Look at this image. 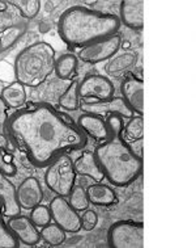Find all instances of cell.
<instances>
[{
  "instance_id": "obj_1",
  "label": "cell",
  "mask_w": 196,
  "mask_h": 248,
  "mask_svg": "<svg viewBox=\"0 0 196 248\" xmlns=\"http://www.w3.org/2000/svg\"><path fill=\"white\" fill-rule=\"evenodd\" d=\"M11 138L37 168L49 164L66 151L84 149L86 137L66 113L49 104L18 109L8 118Z\"/></svg>"
},
{
  "instance_id": "obj_2",
  "label": "cell",
  "mask_w": 196,
  "mask_h": 248,
  "mask_svg": "<svg viewBox=\"0 0 196 248\" xmlns=\"http://www.w3.org/2000/svg\"><path fill=\"white\" fill-rule=\"evenodd\" d=\"M105 121L112 136L98 144L94 150V156L107 180L115 186H127L141 175L143 158L123 138V118L110 116Z\"/></svg>"
},
{
  "instance_id": "obj_3",
  "label": "cell",
  "mask_w": 196,
  "mask_h": 248,
  "mask_svg": "<svg viewBox=\"0 0 196 248\" xmlns=\"http://www.w3.org/2000/svg\"><path fill=\"white\" fill-rule=\"evenodd\" d=\"M121 20L115 15L76 5L66 9L58 23L59 36L71 47H85L115 36Z\"/></svg>"
},
{
  "instance_id": "obj_4",
  "label": "cell",
  "mask_w": 196,
  "mask_h": 248,
  "mask_svg": "<svg viewBox=\"0 0 196 248\" xmlns=\"http://www.w3.org/2000/svg\"><path fill=\"white\" fill-rule=\"evenodd\" d=\"M55 50L47 42H34L14 61V75L24 87L41 86L55 70Z\"/></svg>"
},
{
  "instance_id": "obj_5",
  "label": "cell",
  "mask_w": 196,
  "mask_h": 248,
  "mask_svg": "<svg viewBox=\"0 0 196 248\" xmlns=\"http://www.w3.org/2000/svg\"><path fill=\"white\" fill-rule=\"evenodd\" d=\"M76 175L72 159L66 154H62L47 166L45 173L46 186L56 196L67 197L75 186Z\"/></svg>"
},
{
  "instance_id": "obj_6",
  "label": "cell",
  "mask_w": 196,
  "mask_h": 248,
  "mask_svg": "<svg viewBox=\"0 0 196 248\" xmlns=\"http://www.w3.org/2000/svg\"><path fill=\"white\" fill-rule=\"evenodd\" d=\"M107 243L112 248H143L144 223L136 221H118L107 231Z\"/></svg>"
},
{
  "instance_id": "obj_7",
  "label": "cell",
  "mask_w": 196,
  "mask_h": 248,
  "mask_svg": "<svg viewBox=\"0 0 196 248\" xmlns=\"http://www.w3.org/2000/svg\"><path fill=\"white\" fill-rule=\"evenodd\" d=\"M80 107L85 113L94 114L103 120L110 116H119L122 118H132L135 116L134 110L127 105L123 97H112L103 101H84Z\"/></svg>"
},
{
  "instance_id": "obj_8",
  "label": "cell",
  "mask_w": 196,
  "mask_h": 248,
  "mask_svg": "<svg viewBox=\"0 0 196 248\" xmlns=\"http://www.w3.org/2000/svg\"><path fill=\"white\" fill-rule=\"evenodd\" d=\"M121 36L115 34V36L94 42L89 46H85V47L80 49L77 57L85 63H99V62L112 58L116 54V51L121 49Z\"/></svg>"
},
{
  "instance_id": "obj_9",
  "label": "cell",
  "mask_w": 196,
  "mask_h": 248,
  "mask_svg": "<svg viewBox=\"0 0 196 248\" xmlns=\"http://www.w3.org/2000/svg\"><path fill=\"white\" fill-rule=\"evenodd\" d=\"M51 218L55 223L60 226L66 232H77L81 230L80 216L64 197L56 196L50 202Z\"/></svg>"
},
{
  "instance_id": "obj_10",
  "label": "cell",
  "mask_w": 196,
  "mask_h": 248,
  "mask_svg": "<svg viewBox=\"0 0 196 248\" xmlns=\"http://www.w3.org/2000/svg\"><path fill=\"white\" fill-rule=\"evenodd\" d=\"M114 84L103 75H88L79 83V96L81 99H94L97 101L112 99L114 95Z\"/></svg>"
},
{
  "instance_id": "obj_11",
  "label": "cell",
  "mask_w": 196,
  "mask_h": 248,
  "mask_svg": "<svg viewBox=\"0 0 196 248\" xmlns=\"http://www.w3.org/2000/svg\"><path fill=\"white\" fill-rule=\"evenodd\" d=\"M8 227L16 235V238L25 246H36L41 240V232L37 230V226L31 222L30 217L20 214L11 217Z\"/></svg>"
},
{
  "instance_id": "obj_12",
  "label": "cell",
  "mask_w": 196,
  "mask_h": 248,
  "mask_svg": "<svg viewBox=\"0 0 196 248\" xmlns=\"http://www.w3.org/2000/svg\"><path fill=\"white\" fill-rule=\"evenodd\" d=\"M122 96L134 113L143 116L144 113V81L140 78H127L121 87Z\"/></svg>"
},
{
  "instance_id": "obj_13",
  "label": "cell",
  "mask_w": 196,
  "mask_h": 248,
  "mask_svg": "<svg viewBox=\"0 0 196 248\" xmlns=\"http://www.w3.org/2000/svg\"><path fill=\"white\" fill-rule=\"evenodd\" d=\"M43 200V190L37 177H27L17 188V201L20 208L31 210Z\"/></svg>"
},
{
  "instance_id": "obj_14",
  "label": "cell",
  "mask_w": 196,
  "mask_h": 248,
  "mask_svg": "<svg viewBox=\"0 0 196 248\" xmlns=\"http://www.w3.org/2000/svg\"><path fill=\"white\" fill-rule=\"evenodd\" d=\"M121 18L126 27L141 31L144 28V1L143 0H123L121 3Z\"/></svg>"
},
{
  "instance_id": "obj_15",
  "label": "cell",
  "mask_w": 196,
  "mask_h": 248,
  "mask_svg": "<svg viewBox=\"0 0 196 248\" xmlns=\"http://www.w3.org/2000/svg\"><path fill=\"white\" fill-rule=\"evenodd\" d=\"M0 200L3 201V214L7 217L18 216L21 208L17 201V188L4 172L0 171Z\"/></svg>"
},
{
  "instance_id": "obj_16",
  "label": "cell",
  "mask_w": 196,
  "mask_h": 248,
  "mask_svg": "<svg viewBox=\"0 0 196 248\" xmlns=\"http://www.w3.org/2000/svg\"><path fill=\"white\" fill-rule=\"evenodd\" d=\"M77 126L83 133L88 134L96 140H106L110 138V129L107 126L106 121L103 118L85 113L83 114L79 121H77Z\"/></svg>"
},
{
  "instance_id": "obj_17",
  "label": "cell",
  "mask_w": 196,
  "mask_h": 248,
  "mask_svg": "<svg viewBox=\"0 0 196 248\" xmlns=\"http://www.w3.org/2000/svg\"><path fill=\"white\" fill-rule=\"evenodd\" d=\"M73 167H75L77 175L89 177L97 183H101L105 179L102 170H101L97 159L94 156V153H90V151H84L81 154L73 163Z\"/></svg>"
},
{
  "instance_id": "obj_18",
  "label": "cell",
  "mask_w": 196,
  "mask_h": 248,
  "mask_svg": "<svg viewBox=\"0 0 196 248\" xmlns=\"http://www.w3.org/2000/svg\"><path fill=\"white\" fill-rule=\"evenodd\" d=\"M86 194L89 202L96 206H112L118 203V196L115 192L102 183L89 185L86 189Z\"/></svg>"
},
{
  "instance_id": "obj_19",
  "label": "cell",
  "mask_w": 196,
  "mask_h": 248,
  "mask_svg": "<svg viewBox=\"0 0 196 248\" xmlns=\"http://www.w3.org/2000/svg\"><path fill=\"white\" fill-rule=\"evenodd\" d=\"M0 96H1L5 105L11 109H21L27 103L25 87L18 81L11 83L9 86L4 87Z\"/></svg>"
},
{
  "instance_id": "obj_20",
  "label": "cell",
  "mask_w": 196,
  "mask_h": 248,
  "mask_svg": "<svg viewBox=\"0 0 196 248\" xmlns=\"http://www.w3.org/2000/svg\"><path fill=\"white\" fill-rule=\"evenodd\" d=\"M135 63H136V55L134 53H125L112 58L105 66V72L112 78L122 77L123 74L134 67Z\"/></svg>"
},
{
  "instance_id": "obj_21",
  "label": "cell",
  "mask_w": 196,
  "mask_h": 248,
  "mask_svg": "<svg viewBox=\"0 0 196 248\" xmlns=\"http://www.w3.org/2000/svg\"><path fill=\"white\" fill-rule=\"evenodd\" d=\"M77 57L75 54H63L59 57L55 62V70L54 72L56 74V77L62 80H70L75 77L77 72Z\"/></svg>"
},
{
  "instance_id": "obj_22",
  "label": "cell",
  "mask_w": 196,
  "mask_h": 248,
  "mask_svg": "<svg viewBox=\"0 0 196 248\" xmlns=\"http://www.w3.org/2000/svg\"><path fill=\"white\" fill-rule=\"evenodd\" d=\"M123 138L127 142H139L143 143L144 136V120L143 116H134L129 118V122L123 127Z\"/></svg>"
},
{
  "instance_id": "obj_23",
  "label": "cell",
  "mask_w": 196,
  "mask_h": 248,
  "mask_svg": "<svg viewBox=\"0 0 196 248\" xmlns=\"http://www.w3.org/2000/svg\"><path fill=\"white\" fill-rule=\"evenodd\" d=\"M24 32H25V28L23 25H14V27L3 29L0 32V53L7 51L14 44H17L20 38L23 37Z\"/></svg>"
},
{
  "instance_id": "obj_24",
  "label": "cell",
  "mask_w": 196,
  "mask_h": 248,
  "mask_svg": "<svg viewBox=\"0 0 196 248\" xmlns=\"http://www.w3.org/2000/svg\"><path fill=\"white\" fill-rule=\"evenodd\" d=\"M79 80H73L64 91V93L59 99V105L66 110H76L80 107V96H79Z\"/></svg>"
},
{
  "instance_id": "obj_25",
  "label": "cell",
  "mask_w": 196,
  "mask_h": 248,
  "mask_svg": "<svg viewBox=\"0 0 196 248\" xmlns=\"http://www.w3.org/2000/svg\"><path fill=\"white\" fill-rule=\"evenodd\" d=\"M41 238L45 240L49 246L56 247V246H60L66 242V231L56 223H49V225L42 227Z\"/></svg>"
},
{
  "instance_id": "obj_26",
  "label": "cell",
  "mask_w": 196,
  "mask_h": 248,
  "mask_svg": "<svg viewBox=\"0 0 196 248\" xmlns=\"http://www.w3.org/2000/svg\"><path fill=\"white\" fill-rule=\"evenodd\" d=\"M20 240L3 219V201L0 200V248H18Z\"/></svg>"
},
{
  "instance_id": "obj_27",
  "label": "cell",
  "mask_w": 196,
  "mask_h": 248,
  "mask_svg": "<svg viewBox=\"0 0 196 248\" xmlns=\"http://www.w3.org/2000/svg\"><path fill=\"white\" fill-rule=\"evenodd\" d=\"M5 144H7L5 137H0V171L4 172L8 177H12L16 175L17 167H16L14 156L5 150L7 147Z\"/></svg>"
},
{
  "instance_id": "obj_28",
  "label": "cell",
  "mask_w": 196,
  "mask_h": 248,
  "mask_svg": "<svg viewBox=\"0 0 196 248\" xmlns=\"http://www.w3.org/2000/svg\"><path fill=\"white\" fill-rule=\"evenodd\" d=\"M9 3H12L18 9L21 17L27 18V20H31L40 14V0H9Z\"/></svg>"
},
{
  "instance_id": "obj_29",
  "label": "cell",
  "mask_w": 196,
  "mask_h": 248,
  "mask_svg": "<svg viewBox=\"0 0 196 248\" xmlns=\"http://www.w3.org/2000/svg\"><path fill=\"white\" fill-rule=\"evenodd\" d=\"M70 205L75 209L76 212H84L89 206V200H88V194L86 190L77 185L73 186V189L70 193Z\"/></svg>"
},
{
  "instance_id": "obj_30",
  "label": "cell",
  "mask_w": 196,
  "mask_h": 248,
  "mask_svg": "<svg viewBox=\"0 0 196 248\" xmlns=\"http://www.w3.org/2000/svg\"><path fill=\"white\" fill-rule=\"evenodd\" d=\"M31 222L37 226V227H43V226L49 225L51 221V212L50 208L45 205H37L36 208L31 209L30 214Z\"/></svg>"
},
{
  "instance_id": "obj_31",
  "label": "cell",
  "mask_w": 196,
  "mask_h": 248,
  "mask_svg": "<svg viewBox=\"0 0 196 248\" xmlns=\"http://www.w3.org/2000/svg\"><path fill=\"white\" fill-rule=\"evenodd\" d=\"M20 20H21V15L18 12V9L12 3L11 4L8 3V9L0 14V28L5 29V28L18 25Z\"/></svg>"
},
{
  "instance_id": "obj_32",
  "label": "cell",
  "mask_w": 196,
  "mask_h": 248,
  "mask_svg": "<svg viewBox=\"0 0 196 248\" xmlns=\"http://www.w3.org/2000/svg\"><path fill=\"white\" fill-rule=\"evenodd\" d=\"M98 216L94 210H84V214L80 217V226L84 231H92L97 226Z\"/></svg>"
},
{
  "instance_id": "obj_33",
  "label": "cell",
  "mask_w": 196,
  "mask_h": 248,
  "mask_svg": "<svg viewBox=\"0 0 196 248\" xmlns=\"http://www.w3.org/2000/svg\"><path fill=\"white\" fill-rule=\"evenodd\" d=\"M8 107L0 96V137H5V129H7V122H8Z\"/></svg>"
},
{
  "instance_id": "obj_34",
  "label": "cell",
  "mask_w": 196,
  "mask_h": 248,
  "mask_svg": "<svg viewBox=\"0 0 196 248\" xmlns=\"http://www.w3.org/2000/svg\"><path fill=\"white\" fill-rule=\"evenodd\" d=\"M8 9V3L4 1V0H0V14L1 12H5Z\"/></svg>"
}]
</instances>
